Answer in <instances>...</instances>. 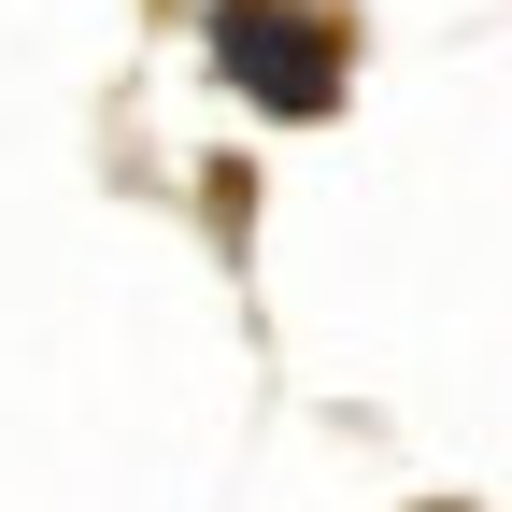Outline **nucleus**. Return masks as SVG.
I'll list each match as a JSON object with an SVG mask.
<instances>
[{"label": "nucleus", "instance_id": "nucleus-1", "mask_svg": "<svg viewBox=\"0 0 512 512\" xmlns=\"http://www.w3.org/2000/svg\"><path fill=\"white\" fill-rule=\"evenodd\" d=\"M214 57L228 86H256L271 114H328L342 100V29L313 0H214Z\"/></svg>", "mask_w": 512, "mask_h": 512}]
</instances>
